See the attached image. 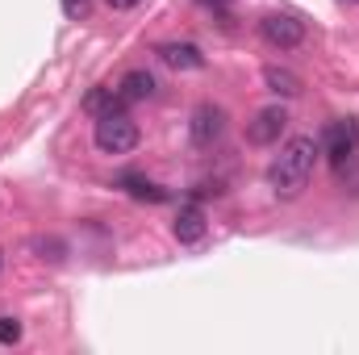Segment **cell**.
<instances>
[{
  "mask_svg": "<svg viewBox=\"0 0 359 355\" xmlns=\"http://www.w3.org/2000/svg\"><path fill=\"white\" fill-rule=\"evenodd\" d=\"M322 151L334 159V163H343V159H355L359 151V121L355 117H334L326 130H322Z\"/></svg>",
  "mask_w": 359,
  "mask_h": 355,
  "instance_id": "277c9868",
  "label": "cell"
},
{
  "mask_svg": "<svg viewBox=\"0 0 359 355\" xmlns=\"http://www.w3.org/2000/svg\"><path fill=\"white\" fill-rule=\"evenodd\" d=\"M17 339H21V322H17V318H0V343L13 347Z\"/></svg>",
  "mask_w": 359,
  "mask_h": 355,
  "instance_id": "4fadbf2b",
  "label": "cell"
},
{
  "mask_svg": "<svg viewBox=\"0 0 359 355\" xmlns=\"http://www.w3.org/2000/svg\"><path fill=\"white\" fill-rule=\"evenodd\" d=\"M205 4H226V0H205Z\"/></svg>",
  "mask_w": 359,
  "mask_h": 355,
  "instance_id": "2e32d148",
  "label": "cell"
},
{
  "mask_svg": "<svg viewBox=\"0 0 359 355\" xmlns=\"http://www.w3.org/2000/svg\"><path fill=\"white\" fill-rule=\"evenodd\" d=\"M264 84H268V92H276V96H297V92H301V80H297L292 72H284V67H268V72H264Z\"/></svg>",
  "mask_w": 359,
  "mask_h": 355,
  "instance_id": "8fae6325",
  "label": "cell"
},
{
  "mask_svg": "<svg viewBox=\"0 0 359 355\" xmlns=\"http://www.w3.org/2000/svg\"><path fill=\"white\" fill-rule=\"evenodd\" d=\"M205 209L201 205H184L176 213V222H172V234H176L180 243H201L205 239Z\"/></svg>",
  "mask_w": 359,
  "mask_h": 355,
  "instance_id": "ba28073f",
  "label": "cell"
},
{
  "mask_svg": "<svg viewBox=\"0 0 359 355\" xmlns=\"http://www.w3.org/2000/svg\"><path fill=\"white\" fill-rule=\"evenodd\" d=\"M259 38L276 51H292L305 42V21L292 13H268V17H259Z\"/></svg>",
  "mask_w": 359,
  "mask_h": 355,
  "instance_id": "3957f363",
  "label": "cell"
},
{
  "mask_svg": "<svg viewBox=\"0 0 359 355\" xmlns=\"http://www.w3.org/2000/svg\"><path fill=\"white\" fill-rule=\"evenodd\" d=\"M92 142H96V151H104V155H130V151L138 147V126H134L121 109H109V113L96 117Z\"/></svg>",
  "mask_w": 359,
  "mask_h": 355,
  "instance_id": "7a4b0ae2",
  "label": "cell"
},
{
  "mask_svg": "<svg viewBox=\"0 0 359 355\" xmlns=\"http://www.w3.org/2000/svg\"><path fill=\"white\" fill-rule=\"evenodd\" d=\"M84 109H88L92 117H100V113H109V109H121V96L113 88H96L84 96Z\"/></svg>",
  "mask_w": 359,
  "mask_h": 355,
  "instance_id": "7c38bea8",
  "label": "cell"
},
{
  "mask_svg": "<svg viewBox=\"0 0 359 355\" xmlns=\"http://www.w3.org/2000/svg\"><path fill=\"white\" fill-rule=\"evenodd\" d=\"M318 155H322V142H318V138H309V134L288 138V142L280 147V155L268 163L271 192H276L280 201L301 196L305 184H309V176H313V168H318Z\"/></svg>",
  "mask_w": 359,
  "mask_h": 355,
  "instance_id": "6da1fadb",
  "label": "cell"
},
{
  "mask_svg": "<svg viewBox=\"0 0 359 355\" xmlns=\"http://www.w3.org/2000/svg\"><path fill=\"white\" fill-rule=\"evenodd\" d=\"M117 184L130 192V196H138V201H168V192L159 188V184H151V180L134 176V172H126V176H117Z\"/></svg>",
  "mask_w": 359,
  "mask_h": 355,
  "instance_id": "30bf717a",
  "label": "cell"
},
{
  "mask_svg": "<svg viewBox=\"0 0 359 355\" xmlns=\"http://www.w3.org/2000/svg\"><path fill=\"white\" fill-rule=\"evenodd\" d=\"M113 8H134V4H142V0H109Z\"/></svg>",
  "mask_w": 359,
  "mask_h": 355,
  "instance_id": "9a60e30c",
  "label": "cell"
},
{
  "mask_svg": "<svg viewBox=\"0 0 359 355\" xmlns=\"http://www.w3.org/2000/svg\"><path fill=\"white\" fill-rule=\"evenodd\" d=\"M121 105H138V100H151L155 96V76L151 72H126L121 84H117Z\"/></svg>",
  "mask_w": 359,
  "mask_h": 355,
  "instance_id": "9c48e42d",
  "label": "cell"
},
{
  "mask_svg": "<svg viewBox=\"0 0 359 355\" xmlns=\"http://www.w3.org/2000/svg\"><path fill=\"white\" fill-rule=\"evenodd\" d=\"M159 59H163L168 67H176V72H201V67H205V55H201V46H192V42H163V46H159Z\"/></svg>",
  "mask_w": 359,
  "mask_h": 355,
  "instance_id": "52a82bcc",
  "label": "cell"
},
{
  "mask_svg": "<svg viewBox=\"0 0 359 355\" xmlns=\"http://www.w3.org/2000/svg\"><path fill=\"white\" fill-rule=\"evenodd\" d=\"M284 126H288L284 105H268V109H259V113L247 121V138H251L255 147H271V142H280Z\"/></svg>",
  "mask_w": 359,
  "mask_h": 355,
  "instance_id": "5b68a950",
  "label": "cell"
},
{
  "mask_svg": "<svg viewBox=\"0 0 359 355\" xmlns=\"http://www.w3.org/2000/svg\"><path fill=\"white\" fill-rule=\"evenodd\" d=\"M351 4H359V0H351Z\"/></svg>",
  "mask_w": 359,
  "mask_h": 355,
  "instance_id": "e0dca14e",
  "label": "cell"
},
{
  "mask_svg": "<svg viewBox=\"0 0 359 355\" xmlns=\"http://www.w3.org/2000/svg\"><path fill=\"white\" fill-rule=\"evenodd\" d=\"M63 13L67 17H84L88 13V0H63Z\"/></svg>",
  "mask_w": 359,
  "mask_h": 355,
  "instance_id": "5bb4252c",
  "label": "cell"
},
{
  "mask_svg": "<svg viewBox=\"0 0 359 355\" xmlns=\"http://www.w3.org/2000/svg\"><path fill=\"white\" fill-rule=\"evenodd\" d=\"M222 130H226V109H217V105H209V100L192 109L188 134H192V142H196V147H209V142H217V138H222Z\"/></svg>",
  "mask_w": 359,
  "mask_h": 355,
  "instance_id": "8992f818",
  "label": "cell"
}]
</instances>
